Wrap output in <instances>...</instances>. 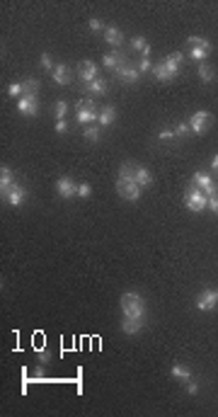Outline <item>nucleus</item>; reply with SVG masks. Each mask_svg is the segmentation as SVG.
<instances>
[{
	"instance_id": "nucleus-1",
	"label": "nucleus",
	"mask_w": 218,
	"mask_h": 417,
	"mask_svg": "<svg viewBox=\"0 0 218 417\" xmlns=\"http://www.w3.org/2000/svg\"><path fill=\"white\" fill-rule=\"evenodd\" d=\"M121 313L129 320H143L146 318V301L136 291H126L121 296Z\"/></svg>"
},
{
	"instance_id": "nucleus-2",
	"label": "nucleus",
	"mask_w": 218,
	"mask_h": 417,
	"mask_svg": "<svg viewBox=\"0 0 218 417\" xmlns=\"http://www.w3.org/2000/svg\"><path fill=\"white\" fill-rule=\"evenodd\" d=\"M182 61H184V56H182V53H170V56H168V58H163L158 66H153V75H155L158 80L168 83V80H172V78L180 73Z\"/></svg>"
},
{
	"instance_id": "nucleus-3",
	"label": "nucleus",
	"mask_w": 218,
	"mask_h": 417,
	"mask_svg": "<svg viewBox=\"0 0 218 417\" xmlns=\"http://www.w3.org/2000/svg\"><path fill=\"white\" fill-rule=\"evenodd\" d=\"M97 119H100V109H97V104L90 97L87 100H80L75 104V122L78 124H92Z\"/></svg>"
},
{
	"instance_id": "nucleus-4",
	"label": "nucleus",
	"mask_w": 218,
	"mask_h": 417,
	"mask_svg": "<svg viewBox=\"0 0 218 417\" xmlns=\"http://www.w3.org/2000/svg\"><path fill=\"white\" fill-rule=\"evenodd\" d=\"M184 204H187L189 211L199 213V211H204V208L209 207V197H206L197 185H189V187H187V192H184Z\"/></svg>"
},
{
	"instance_id": "nucleus-5",
	"label": "nucleus",
	"mask_w": 218,
	"mask_h": 417,
	"mask_svg": "<svg viewBox=\"0 0 218 417\" xmlns=\"http://www.w3.org/2000/svg\"><path fill=\"white\" fill-rule=\"evenodd\" d=\"M141 185L138 182H134V180H124V177H119L117 180V192H119V197L121 199H126V202H138L141 199Z\"/></svg>"
},
{
	"instance_id": "nucleus-6",
	"label": "nucleus",
	"mask_w": 218,
	"mask_h": 417,
	"mask_svg": "<svg viewBox=\"0 0 218 417\" xmlns=\"http://www.w3.org/2000/svg\"><path fill=\"white\" fill-rule=\"evenodd\" d=\"M187 44H189V56H192L194 61H204V58L211 53V44H209L206 39H201V36H189Z\"/></svg>"
},
{
	"instance_id": "nucleus-7",
	"label": "nucleus",
	"mask_w": 218,
	"mask_h": 417,
	"mask_svg": "<svg viewBox=\"0 0 218 417\" xmlns=\"http://www.w3.org/2000/svg\"><path fill=\"white\" fill-rule=\"evenodd\" d=\"M211 124H214V117H211L209 112H204V109H201V112H194L192 119H189V129H192L194 134H199V136L206 134Z\"/></svg>"
},
{
	"instance_id": "nucleus-8",
	"label": "nucleus",
	"mask_w": 218,
	"mask_h": 417,
	"mask_svg": "<svg viewBox=\"0 0 218 417\" xmlns=\"http://www.w3.org/2000/svg\"><path fill=\"white\" fill-rule=\"evenodd\" d=\"M17 109L27 117H36L39 114V97L36 95H22L17 102Z\"/></svg>"
},
{
	"instance_id": "nucleus-9",
	"label": "nucleus",
	"mask_w": 218,
	"mask_h": 417,
	"mask_svg": "<svg viewBox=\"0 0 218 417\" xmlns=\"http://www.w3.org/2000/svg\"><path fill=\"white\" fill-rule=\"evenodd\" d=\"M218 306V291H214V289H204L201 294H199V298H197V308L199 311H214Z\"/></svg>"
},
{
	"instance_id": "nucleus-10",
	"label": "nucleus",
	"mask_w": 218,
	"mask_h": 417,
	"mask_svg": "<svg viewBox=\"0 0 218 417\" xmlns=\"http://www.w3.org/2000/svg\"><path fill=\"white\" fill-rule=\"evenodd\" d=\"M192 185H197L206 197H211V194H216V185H214V180H211V175H206V173H197L194 177H192Z\"/></svg>"
},
{
	"instance_id": "nucleus-11",
	"label": "nucleus",
	"mask_w": 218,
	"mask_h": 417,
	"mask_svg": "<svg viewBox=\"0 0 218 417\" xmlns=\"http://www.w3.org/2000/svg\"><path fill=\"white\" fill-rule=\"evenodd\" d=\"M56 194L63 197V199H70V197L78 194V185H75L70 177H61V180L56 182Z\"/></svg>"
},
{
	"instance_id": "nucleus-12",
	"label": "nucleus",
	"mask_w": 218,
	"mask_h": 417,
	"mask_svg": "<svg viewBox=\"0 0 218 417\" xmlns=\"http://www.w3.org/2000/svg\"><path fill=\"white\" fill-rule=\"evenodd\" d=\"M124 66H126V58H124L121 51L114 49V51H109V53L104 56V68H107V70H114V73H117V70L124 68Z\"/></svg>"
},
{
	"instance_id": "nucleus-13",
	"label": "nucleus",
	"mask_w": 218,
	"mask_h": 417,
	"mask_svg": "<svg viewBox=\"0 0 218 417\" xmlns=\"http://www.w3.org/2000/svg\"><path fill=\"white\" fill-rule=\"evenodd\" d=\"M78 75L83 78V83L87 85V83H92L95 78H97V63L95 61H83L80 63V68H78Z\"/></svg>"
},
{
	"instance_id": "nucleus-14",
	"label": "nucleus",
	"mask_w": 218,
	"mask_h": 417,
	"mask_svg": "<svg viewBox=\"0 0 218 417\" xmlns=\"http://www.w3.org/2000/svg\"><path fill=\"white\" fill-rule=\"evenodd\" d=\"M51 78H53V83H56V85H68V83L73 80V73H70V68H68L66 63H58V66L53 68Z\"/></svg>"
},
{
	"instance_id": "nucleus-15",
	"label": "nucleus",
	"mask_w": 218,
	"mask_h": 417,
	"mask_svg": "<svg viewBox=\"0 0 218 417\" xmlns=\"http://www.w3.org/2000/svg\"><path fill=\"white\" fill-rule=\"evenodd\" d=\"M2 199H7V204H10V207H19V204L27 199V190H24V187H19V185H15V187H12Z\"/></svg>"
},
{
	"instance_id": "nucleus-16",
	"label": "nucleus",
	"mask_w": 218,
	"mask_h": 417,
	"mask_svg": "<svg viewBox=\"0 0 218 417\" xmlns=\"http://www.w3.org/2000/svg\"><path fill=\"white\" fill-rule=\"evenodd\" d=\"M117 75H119V80H121V83L134 85V83L141 78V70H138V68H131V66H124V68H119V70H117Z\"/></svg>"
},
{
	"instance_id": "nucleus-17",
	"label": "nucleus",
	"mask_w": 218,
	"mask_h": 417,
	"mask_svg": "<svg viewBox=\"0 0 218 417\" xmlns=\"http://www.w3.org/2000/svg\"><path fill=\"white\" fill-rule=\"evenodd\" d=\"M104 41L112 44L114 49H119V46L124 44V34H121L117 27H107V29H104Z\"/></svg>"
},
{
	"instance_id": "nucleus-18",
	"label": "nucleus",
	"mask_w": 218,
	"mask_h": 417,
	"mask_svg": "<svg viewBox=\"0 0 218 417\" xmlns=\"http://www.w3.org/2000/svg\"><path fill=\"white\" fill-rule=\"evenodd\" d=\"M15 187V177H12V170L10 168H5L2 165V170H0V190H2V197L10 192Z\"/></svg>"
},
{
	"instance_id": "nucleus-19",
	"label": "nucleus",
	"mask_w": 218,
	"mask_h": 417,
	"mask_svg": "<svg viewBox=\"0 0 218 417\" xmlns=\"http://www.w3.org/2000/svg\"><path fill=\"white\" fill-rule=\"evenodd\" d=\"M136 182H138L141 187H151V185H153V175H151V170H148V168H143V165H136Z\"/></svg>"
},
{
	"instance_id": "nucleus-20",
	"label": "nucleus",
	"mask_w": 218,
	"mask_h": 417,
	"mask_svg": "<svg viewBox=\"0 0 218 417\" xmlns=\"http://www.w3.org/2000/svg\"><path fill=\"white\" fill-rule=\"evenodd\" d=\"M141 328H143V320H129V318L121 320V332H126V335H138Z\"/></svg>"
},
{
	"instance_id": "nucleus-21",
	"label": "nucleus",
	"mask_w": 218,
	"mask_h": 417,
	"mask_svg": "<svg viewBox=\"0 0 218 417\" xmlns=\"http://www.w3.org/2000/svg\"><path fill=\"white\" fill-rule=\"evenodd\" d=\"M114 119H117V109L114 107H104V109H100V124L102 126H109V124H114Z\"/></svg>"
},
{
	"instance_id": "nucleus-22",
	"label": "nucleus",
	"mask_w": 218,
	"mask_h": 417,
	"mask_svg": "<svg viewBox=\"0 0 218 417\" xmlns=\"http://www.w3.org/2000/svg\"><path fill=\"white\" fill-rule=\"evenodd\" d=\"M170 374H172V379H182V381H189L192 379V369H187L184 364H172Z\"/></svg>"
},
{
	"instance_id": "nucleus-23",
	"label": "nucleus",
	"mask_w": 218,
	"mask_h": 417,
	"mask_svg": "<svg viewBox=\"0 0 218 417\" xmlns=\"http://www.w3.org/2000/svg\"><path fill=\"white\" fill-rule=\"evenodd\" d=\"M85 90H87V92H95V95H100V92H107V80H102V78H95L92 83H87V85H85Z\"/></svg>"
},
{
	"instance_id": "nucleus-24",
	"label": "nucleus",
	"mask_w": 218,
	"mask_h": 417,
	"mask_svg": "<svg viewBox=\"0 0 218 417\" xmlns=\"http://www.w3.org/2000/svg\"><path fill=\"white\" fill-rule=\"evenodd\" d=\"M214 75H216V73H214V68H211V66L199 63V78H201L204 83H211V80H214Z\"/></svg>"
},
{
	"instance_id": "nucleus-25",
	"label": "nucleus",
	"mask_w": 218,
	"mask_h": 417,
	"mask_svg": "<svg viewBox=\"0 0 218 417\" xmlns=\"http://www.w3.org/2000/svg\"><path fill=\"white\" fill-rule=\"evenodd\" d=\"M66 112H68V104H66L63 100H58V102L53 104V117H56V122H58V119H66Z\"/></svg>"
},
{
	"instance_id": "nucleus-26",
	"label": "nucleus",
	"mask_w": 218,
	"mask_h": 417,
	"mask_svg": "<svg viewBox=\"0 0 218 417\" xmlns=\"http://www.w3.org/2000/svg\"><path fill=\"white\" fill-rule=\"evenodd\" d=\"M22 85H24V95H36V92H39V80H36V78L24 80Z\"/></svg>"
},
{
	"instance_id": "nucleus-27",
	"label": "nucleus",
	"mask_w": 218,
	"mask_h": 417,
	"mask_svg": "<svg viewBox=\"0 0 218 417\" xmlns=\"http://www.w3.org/2000/svg\"><path fill=\"white\" fill-rule=\"evenodd\" d=\"M131 46H134L136 51H141V53H143V51H146V49H148L151 44H148V41H146L143 36H134V39H131Z\"/></svg>"
},
{
	"instance_id": "nucleus-28",
	"label": "nucleus",
	"mask_w": 218,
	"mask_h": 417,
	"mask_svg": "<svg viewBox=\"0 0 218 417\" xmlns=\"http://www.w3.org/2000/svg\"><path fill=\"white\" fill-rule=\"evenodd\" d=\"M83 136H85L87 141L95 143V141H100V129H97V126H87V129L83 131Z\"/></svg>"
},
{
	"instance_id": "nucleus-29",
	"label": "nucleus",
	"mask_w": 218,
	"mask_h": 417,
	"mask_svg": "<svg viewBox=\"0 0 218 417\" xmlns=\"http://www.w3.org/2000/svg\"><path fill=\"white\" fill-rule=\"evenodd\" d=\"M22 92H24V85H22V83H12V85L7 87V95H10V97H22Z\"/></svg>"
},
{
	"instance_id": "nucleus-30",
	"label": "nucleus",
	"mask_w": 218,
	"mask_h": 417,
	"mask_svg": "<svg viewBox=\"0 0 218 417\" xmlns=\"http://www.w3.org/2000/svg\"><path fill=\"white\" fill-rule=\"evenodd\" d=\"M92 194V187L87 185V182H83V185H78V197H83V199H87Z\"/></svg>"
},
{
	"instance_id": "nucleus-31",
	"label": "nucleus",
	"mask_w": 218,
	"mask_h": 417,
	"mask_svg": "<svg viewBox=\"0 0 218 417\" xmlns=\"http://www.w3.org/2000/svg\"><path fill=\"white\" fill-rule=\"evenodd\" d=\"M39 63H41V68H44V70H51V73H53V68H56V66L51 63V58H49V53H44Z\"/></svg>"
},
{
	"instance_id": "nucleus-32",
	"label": "nucleus",
	"mask_w": 218,
	"mask_h": 417,
	"mask_svg": "<svg viewBox=\"0 0 218 417\" xmlns=\"http://www.w3.org/2000/svg\"><path fill=\"white\" fill-rule=\"evenodd\" d=\"M158 139L160 141H170V139H177V134H175V129H165V131L158 134Z\"/></svg>"
},
{
	"instance_id": "nucleus-33",
	"label": "nucleus",
	"mask_w": 218,
	"mask_h": 417,
	"mask_svg": "<svg viewBox=\"0 0 218 417\" xmlns=\"http://www.w3.org/2000/svg\"><path fill=\"white\" fill-rule=\"evenodd\" d=\"M87 27H90L92 32H100V29H107V27H104V24H102V22H100L97 17H92V19L87 22Z\"/></svg>"
},
{
	"instance_id": "nucleus-34",
	"label": "nucleus",
	"mask_w": 218,
	"mask_h": 417,
	"mask_svg": "<svg viewBox=\"0 0 218 417\" xmlns=\"http://www.w3.org/2000/svg\"><path fill=\"white\" fill-rule=\"evenodd\" d=\"M187 393H189V396H197V393H199V383L189 379V381H187Z\"/></svg>"
},
{
	"instance_id": "nucleus-35",
	"label": "nucleus",
	"mask_w": 218,
	"mask_h": 417,
	"mask_svg": "<svg viewBox=\"0 0 218 417\" xmlns=\"http://www.w3.org/2000/svg\"><path fill=\"white\" fill-rule=\"evenodd\" d=\"M189 131H192V129H189V124H180V126L175 129V134H177V139H180V136H187Z\"/></svg>"
},
{
	"instance_id": "nucleus-36",
	"label": "nucleus",
	"mask_w": 218,
	"mask_h": 417,
	"mask_svg": "<svg viewBox=\"0 0 218 417\" xmlns=\"http://www.w3.org/2000/svg\"><path fill=\"white\" fill-rule=\"evenodd\" d=\"M209 208H211L214 213H218V192H216V194H211V197H209Z\"/></svg>"
},
{
	"instance_id": "nucleus-37",
	"label": "nucleus",
	"mask_w": 218,
	"mask_h": 417,
	"mask_svg": "<svg viewBox=\"0 0 218 417\" xmlns=\"http://www.w3.org/2000/svg\"><path fill=\"white\" fill-rule=\"evenodd\" d=\"M68 131V124H66V119H58L56 122V134H66Z\"/></svg>"
},
{
	"instance_id": "nucleus-38",
	"label": "nucleus",
	"mask_w": 218,
	"mask_h": 417,
	"mask_svg": "<svg viewBox=\"0 0 218 417\" xmlns=\"http://www.w3.org/2000/svg\"><path fill=\"white\" fill-rule=\"evenodd\" d=\"M138 70H141V73H146V70H153L151 61H148V58H143V61H141V68H138Z\"/></svg>"
},
{
	"instance_id": "nucleus-39",
	"label": "nucleus",
	"mask_w": 218,
	"mask_h": 417,
	"mask_svg": "<svg viewBox=\"0 0 218 417\" xmlns=\"http://www.w3.org/2000/svg\"><path fill=\"white\" fill-rule=\"evenodd\" d=\"M211 168H214V170H216V173H218V156H216V158H214V160H211Z\"/></svg>"
}]
</instances>
